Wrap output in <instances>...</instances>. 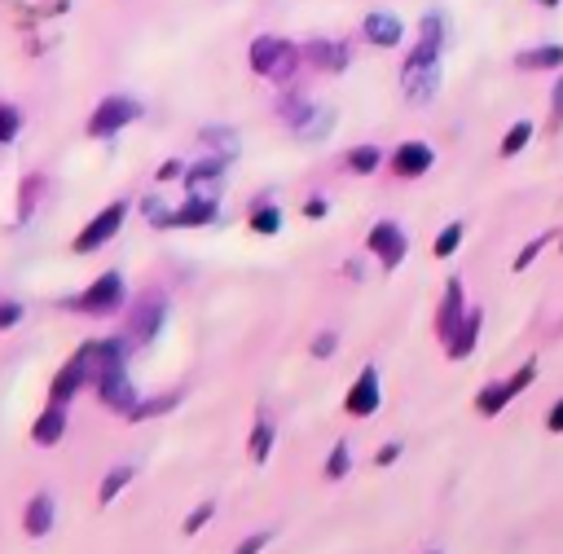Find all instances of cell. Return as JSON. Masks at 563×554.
<instances>
[{
    "label": "cell",
    "instance_id": "cell-1",
    "mask_svg": "<svg viewBox=\"0 0 563 554\" xmlns=\"http://www.w3.org/2000/svg\"><path fill=\"white\" fill-rule=\"evenodd\" d=\"M93 374H98V344H84L67 365L58 370V379L49 387V405H62V410H67L70 401H75V392H80L84 383H93Z\"/></svg>",
    "mask_w": 563,
    "mask_h": 554
},
{
    "label": "cell",
    "instance_id": "cell-2",
    "mask_svg": "<svg viewBox=\"0 0 563 554\" xmlns=\"http://www.w3.org/2000/svg\"><path fill=\"white\" fill-rule=\"evenodd\" d=\"M296 62H299V49L296 44H286V40H277V35H260V40L251 44V70L277 79V84L291 79Z\"/></svg>",
    "mask_w": 563,
    "mask_h": 554
},
{
    "label": "cell",
    "instance_id": "cell-3",
    "mask_svg": "<svg viewBox=\"0 0 563 554\" xmlns=\"http://www.w3.org/2000/svg\"><path fill=\"white\" fill-rule=\"evenodd\" d=\"M164 321H167V295L164 291H145V295L136 300V309H133L128 335H133L136 344H150V339H159Z\"/></svg>",
    "mask_w": 563,
    "mask_h": 554
},
{
    "label": "cell",
    "instance_id": "cell-4",
    "mask_svg": "<svg viewBox=\"0 0 563 554\" xmlns=\"http://www.w3.org/2000/svg\"><path fill=\"white\" fill-rule=\"evenodd\" d=\"M124 216H128V203H110L106 211H98L84 229H80V238H75V251L80 255H89V251H101V246L110 243L115 234H119V225H124Z\"/></svg>",
    "mask_w": 563,
    "mask_h": 554
},
{
    "label": "cell",
    "instance_id": "cell-5",
    "mask_svg": "<svg viewBox=\"0 0 563 554\" xmlns=\"http://www.w3.org/2000/svg\"><path fill=\"white\" fill-rule=\"evenodd\" d=\"M133 119H141V106L133 97H106L89 119V137H115L119 128H128Z\"/></svg>",
    "mask_w": 563,
    "mask_h": 554
},
{
    "label": "cell",
    "instance_id": "cell-6",
    "mask_svg": "<svg viewBox=\"0 0 563 554\" xmlns=\"http://www.w3.org/2000/svg\"><path fill=\"white\" fill-rule=\"evenodd\" d=\"M119 304H124V277H119V273L98 277V282H93V286L75 300V309H80V312H98V317H101V312H115Z\"/></svg>",
    "mask_w": 563,
    "mask_h": 554
},
{
    "label": "cell",
    "instance_id": "cell-7",
    "mask_svg": "<svg viewBox=\"0 0 563 554\" xmlns=\"http://www.w3.org/2000/svg\"><path fill=\"white\" fill-rule=\"evenodd\" d=\"M400 79H405V97H409V102H427L431 93H436V84H440V62H423V58H409Z\"/></svg>",
    "mask_w": 563,
    "mask_h": 554
},
{
    "label": "cell",
    "instance_id": "cell-8",
    "mask_svg": "<svg viewBox=\"0 0 563 554\" xmlns=\"http://www.w3.org/2000/svg\"><path fill=\"white\" fill-rule=\"evenodd\" d=\"M405 234H400V225H392V220H383V225H374L370 229V251L388 264V269H397L400 260H405Z\"/></svg>",
    "mask_w": 563,
    "mask_h": 554
},
{
    "label": "cell",
    "instance_id": "cell-9",
    "mask_svg": "<svg viewBox=\"0 0 563 554\" xmlns=\"http://www.w3.org/2000/svg\"><path fill=\"white\" fill-rule=\"evenodd\" d=\"M216 220V199H190L185 208L164 211L159 229H199V225H211Z\"/></svg>",
    "mask_w": 563,
    "mask_h": 554
},
{
    "label": "cell",
    "instance_id": "cell-10",
    "mask_svg": "<svg viewBox=\"0 0 563 554\" xmlns=\"http://www.w3.org/2000/svg\"><path fill=\"white\" fill-rule=\"evenodd\" d=\"M343 405H348L352 418H370L379 410V370H374V365H365L361 379L348 387V401H343Z\"/></svg>",
    "mask_w": 563,
    "mask_h": 554
},
{
    "label": "cell",
    "instance_id": "cell-11",
    "mask_svg": "<svg viewBox=\"0 0 563 554\" xmlns=\"http://www.w3.org/2000/svg\"><path fill=\"white\" fill-rule=\"evenodd\" d=\"M463 317H466V312H463V282L454 277V282L445 286V304H440V312H436V335L449 344V339H454V330L463 326Z\"/></svg>",
    "mask_w": 563,
    "mask_h": 554
},
{
    "label": "cell",
    "instance_id": "cell-12",
    "mask_svg": "<svg viewBox=\"0 0 563 554\" xmlns=\"http://www.w3.org/2000/svg\"><path fill=\"white\" fill-rule=\"evenodd\" d=\"M436 163V154H431L427 141H405L397 145V154H392V172L397 176H423Z\"/></svg>",
    "mask_w": 563,
    "mask_h": 554
},
{
    "label": "cell",
    "instance_id": "cell-13",
    "mask_svg": "<svg viewBox=\"0 0 563 554\" xmlns=\"http://www.w3.org/2000/svg\"><path fill=\"white\" fill-rule=\"evenodd\" d=\"M62 436H67V410H62V405H49V410L32 422V440L40 449H49V445H58Z\"/></svg>",
    "mask_w": 563,
    "mask_h": 554
},
{
    "label": "cell",
    "instance_id": "cell-14",
    "mask_svg": "<svg viewBox=\"0 0 563 554\" xmlns=\"http://www.w3.org/2000/svg\"><path fill=\"white\" fill-rule=\"evenodd\" d=\"M400 35H405V27H400L397 14H370L365 18V40L370 44H379V49H392V44H400Z\"/></svg>",
    "mask_w": 563,
    "mask_h": 554
},
{
    "label": "cell",
    "instance_id": "cell-15",
    "mask_svg": "<svg viewBox=\"0 0 563 554\" xmlns=\"http://www.w3.org/2000/svg\"><path fill=\"white\" fill-rule=\"evenodd\" d=\"M23 528H27V537H49V528H53V497L49 493H35L27 502Z\"/></svg>",
    "mask_w": 563,
    "mask_h": 554
},
{
    "label": "cell",
    "instance_id": "cell-16",
    "mask_svg": "<svg viewBox=\"0 0 563 554\" xmlns=\"http://www.w3.org/2000/svg\"><path fill=\"white\" fill-rule=\"evenodd\" d=\"M299 58H308V62H317V67H326V70L348 67V49L334 44V40H313L308 49H299Z\"/></svg>",
    "mask_w": 563,
    "mask_h": 554
},
{
    "label": "cell",
    "instance_id": "cell-17",
    "mask_svg": "<svg viewBox=\"0 0 563 554\" xmlns=\"http://www.w3.org/2000/svg\"><path fill=\"white\" fill-rule=\"evenodd\" d=\"M181 405V392H164V396H150V401H136L133 410H128V422H145V418H159V414H172Z\"/></svg>",
    "mask_w": 563,
    "mask_h": 554
},
{
    "label": "cell",
    "instance_id": "cell-18",
    "mask_svg": "<svg viewBox=\"0 0 563 554\" xmlns=\"http://www.w3.org/2000/svg\"><path fill=\"white\" fill-rule=\"evenodd\" d=\"M480 309L475 312H466L463 317V326L454 330V339H449V356H471V347H475V339H480Z\"/></svg>",
    "mask_w": 563,
    "mask_h": 554
},
{
    "label": "cell",
    "instance_id": "cell-19",
    "mask_svg": "<svg viewBox=\"0 0 563 554\" xmlns=\"http://www.w3.org/2000/svg\"><path fill=\"white\" fill-rule=\"evenodd\" d=\"M520 70H550V67H563V44H541L532 53H520L515 58Z\"/></svg>",
    "mask_w": 563,
    "mask_h": 554
},
{
    "label": "cell",
    "instance_id": "cell-20",
    "mask_svg": "<svg viewBox=\"0 0 563 554\" xmlns=\"http://www.w3.org/2000/svg\"><path fill=\"white\" fill-rule=\"evenodd\" d=\"M128 485H133V466H115V471H110V476L101 480L98 502H101V506H106V502H115V497H119V493H124Z\"/></svg>",
    "mask_w": 563,
    "mask_h": 554
},
{
    "label": "cell",
    "instance_id": "cell-21",
    "mask_svg": "<svg viewBox=\"0 0 563 554\" xmlns=\"http://www.w3.org/2000/svg\"><path fill=\"white\" fill-rule=\"evenodd\" d=\"M273 436H277V431H273V422H268V418H260V422H256V431H251V457H256V462H268Z\"/></svg>",
    "mask_w": 563,
    "mask_h": 554
},
{
    "label": "cell",
    "instance_id": "cell-22",
    "mask_svg": "<svg viewBox=\"0 0 563 554\" xmlns=\"http://www.w3.org/2000/svg\"><path fill=\"white\" fill-rule=\"evenodd\" d=\"M529 137H532V124H529V119H520V124H515V128H511V133L502 137V159L520 154V150L529 145Z\"/></svg>",
    "mask_w": 563,
    "mask_h": 554
},
{
    "label": "cell",
    "instance_id": "cell-23",
    "mask_svg": "<svg viewBox=\"0 0 563 554\" xmlns=\"http://www.w3.org/2000/svg\"><path fill=\"white\" fill-rule=\"evenodd\" d=\"M379 163H383V150H379V145H357V150H352V159H348V168H352V172H374Z\"/></svg>",
    "mask_w": 563,
    "mask_h": 554
},
{
    "label": "cell",
    "instance_id": "cell-24",
    "mask_svg": "<svg viewBox=\"0 0 563 554\" xmlns=\"http://www.w3.org/2000/svg\"><path fill=\"white\" fill-rule=\"evenodd\" d=\"M511 396H515V392H511L506 383H493V387H484V392H480V414H497V410H502V405H506Z\"/></svg>",
    "mask_w": 563,
    "mask_h": 554
},
{
    "label": "cell",
    "instance_id": "cell-25",
    "mask_svg": "<svg viewBox=\"0 0 563 554\" xmlns=\"http://www.w3.org/2000/svg\"><path fill=\"white\" fill-rule=\"evenodd\" d=\"M458 243H463V225L454 220V225H445V229H440V238H436V255H440V260H445V255H454Z\"/></svg>",
    "mask_w": 563,
    "mask_h": 554
},
{
    "label": "cell",
    "instance_id": "cell-26",
    "mask_svg": "<svg viewBox=\"0 0 563 554\" xmlns=\"http://www.w3.org/2000/svg\"><path fill=\"white\" fill-rule=\"evenodd\" d=\"M251 229H256V234H277V229H282V211H277V208H260V211H256V220H251Z\"/></svg>",
    "mask_w": 563,
    "mask_h": 554
},
{
    "label": "cell",
    "instance_id": "cell-27",
    "mask_svg": "<svg viewBox=\"0 0 563 554\" xmlns=\"http://www.w3.org/2000/svg\"><path fill=\"white\" fill-rule=\"evenodd\" d=\"M326 476H331V480H343V476H348V445H343V440H339L331 449V457H326Z\"/></svg>",
    "mask_w": 563,
    "mask_h": 554
},
{
    "label": "cell",
    "instance_id": "cell-28",
    "mask_svg": "<svg viewBox=\"0 0 563 554\" xmlns=\"http://www.w3.org/2000/svg\"><path fill=\"white\" fill-rule=\"evenodd\" d=\"M211 515H216V506H211V502H202L199 511H194V515L185 520V532H190V537H194V532H202V528L211 523Z\"/></svg>",
    "mask_w": 563,
    "mask_h": 554
},
{
    "label": "cell",
    "instance_id": "cell-29",
    "mask_svg": "<svg viewBox=\"0 0 563 554\" xmlns=\"http://www.w3.org/2000/svg\"><path fill=\"white\" fill-rule=\"evenodd\" d=\"M18 133V110L14 106H0V141H9Z\"/></svg>",
    "mask_w": 563,
    "mask_h": 554
},
{
    "label": "cell",
    "instance_id": "cell-30",
    "mask_svg": "<svg viewBox=\"0 0 563 554\" xmlns=\"http://www.w3.org/2000/svg\"><path fill=\"white\" fill-rule=\"evenodd\" d=\"M268 541H273V532H256V537H247V541H242V546H238L233 554H260Z\"/></svg>",
    "mask_w": 563,
    "mask_h": 554
},
{
    "label": "cell",
    "instance_id": "cell-31",
    "mask_svg": "<svg viewBox=\"0 0 563 554\" xmlns=\"http://www.w3.org/2000/svg\"><path fill=\"white\" fill-rule=\"evenodd\" d=\"M541 246H546V238H532V243L524 246V251H520V260H515V269H529L532 260L541 255Z\"/></svg>",
    "mask_w": 563,
    "mask_h": 554
},
{
    "label": "cell",
    "instance_id": "cell-32",
    "mask_svg": "<svg viewBox=\"0 0 563 554\" xmlns=\"http://www.w3.org/2000/svg\"><path fill=\"white\" fill-rule=\"evenodd\" d=\"M532 374H537V370H532V361H529V365H524V370H520V374H515V379L506 383V387H511V392H515V396H520V392H524V387H529V383H532Z\"/></svg>",
    "mask_w": 563,
    "mask_h": 554
},
{
    "label": "cell",
    "instance_id": "cell-33",
    "mask_svg": "<svg viewBox=\"0 0 563 554\" xmlns=\"http://www.w3.org/2000/svg\"><path fill=\"white\" fill-rule=\"evenodd\" d=\"M18 317H23V309H18V304H0V330L18 326Z\"/></svg>",
    "mask_w": 563,
    "mask_h": 554
},
{
    "label": "cell",
    "instance_id": "cell-34",
    "mask_svg": "<svg viewBox=\"0 0 563 554\" xmlns=\"http://www.w3.org/2000/svg\"><path fill=\"white\" fill-rule=\"evenodd\" d=\"M563 124V79L555 84V110H550V128H559Z\"/></svg>",
    "mask_w": 563,
    "mask_h": 554
},
{
    "label": "cell",
    "instance_id": "cell-35",
    "mask_svg": "<svg viewBox=\"0 0 563 554\" xmlns=\"http://www.w3.org/2000/svg\"><path fill=\"white\" fill-rule=\"evenodd\" d=\"M397 457H400V445H383V449H379V457H374V462H379V466H392Z\"/></svg>",
    "mask_w": 563,
    "mask_h": 554
},
{
    "label": "cell",
    "instance_id": "cell-36",
    "mask_svg": "<svg viewBox=\"0 0 563 554\" xmlns=\"http://www.w3.org/2000/svg\"><path fill=\"white\" fill-rule=\"evenodd\" d=\"M304 216H308V220L326 216V199H308V203H304Z\"/></svg>",
    "mask_w": 563,
    "mask_h": 554
},
{
    "label": "cell",
    "instance_id": "cell-37",
    "mask_svg": "<svg viewBox=\"0 0 563 554\" xmlns=\"http://www.w3.org/2000/svg\"><path fill=\"white\" fill-rule=\"evenodd\" d=\"M334 344H339L334 335H322V339L313 344V352H317V356H331V352H334Z\"/></svg>",
    "mask_w": 563,
    "mask_h": 554
},
{
    "label": "cell",
    "instance_id": "cell-38",
    "mask_svg": "<svg viewBox=\"0 0 563 554\" xmlns=\"http://www.w3.org/2000/svg\"><path fill=\"white\" fill-rule=\"evenodd\" d=\"M172 176H185V163H176V159H172V163L159 168V180H172Z\"/></svg>",
    "mask_w": 563,
    "mask_h": 554
},
{
    "label": "cell",
    "instance_id": "cell-39",
    "mask_svg": "<svg viewBox=\"0 0 563 554\" xmlns=\"http://www.w3.org/2000/svg\"><path fill=\"white\" fill-rule=\"evenodd\" d=\"M546 427H550L555 436H559V431H563V401H559V405H555V410H550V422H546Z\"/></svg>",
    "mask_w": 563,
    "mask_h": 554
},
{
    "label": "cell",
    "instance_id": "cell-40",
    "mask_svg": "<svg viewBox=\"0 0 563 554\" xmlns=\"http://www.w3.org/2000/svg\"><path fill=\"white\" fill-rule=\"evenodd\" d=\"M546 5H559V0H546Z\"/></svg>",
    "mask_w": 563,
    "mask_h": 554
}]
</instances>
